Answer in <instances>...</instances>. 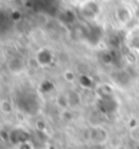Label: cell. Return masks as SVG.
I'll list each match as a JSON object with an SVG mask.
<instances>
[{"instance_id":"obj_1","label":"cell","mask_w":139,"mask_h":149,"mask_svg":"<svg viewBox=\"0 0 139 149\" xmlns=\"http://www.w3.org/2000/svg\"><path fill=\"white\" fill-rule=\"evenodd\" d=\"M90 139L95 144H105L109 139V133L101 126H95L90 132Z\"/></svg>"},{"instance_id":"obj_2","label":"cell","mask_w":139,"mask_h":149,"mask_svg":"<svg viewBox=\"0 0 139 149\" xmlns=\"http://www.w3.org/2000/svg\"><path fill=\"white\" fill-rule=\"evenodd\" d=\"M8 69L11 73L14 74H20L24 71L26 69V64L22 58L20 56H12L10 58V60L8 61Z\"/></svg>"},{"instance_id":"obj_3","label":"cell","mask_w":139,"mask_h":149,"mask_svg":"<svg viewBox=\"0 0 139 149\" xmlns=\"http://www.w3.org/2000/svg\"><path fill=\"white\" fill-rule=\"evenodd\" d=\"M115 16H116V20L117 22H120L121 24H127L131 18H132V12L131 10L127 8V6H118L115 11Z\"/></svg>"},{"instance_id":"obj_4","label":"cell","mask_w":139,"mask_h":149,"mask_svg":"<svg viewBox=\"0 0 139 149\" xmlns=\"http://www.w3.org/2000/svg\"><path fill=\"white\" fill-rule=\"evenodd\" d=\"M55 102H56V105H58L59 108H61L62 110H66L67 108H70L68 95L67 94H59Z\"/></svg>"},{"instance_id":"obj_5","label":"cell","mask_w":139,"mask_h":149,"mask_svg":"<svg viewBox=\"0 0 139 149\" xmlns=\"http://www.w3.org/2000/svg\"><path fill=\"white\" fill-rule=\"evenodd\" d=\"M68 95V103H70V108H76L81 104V95L76 92L67 93Z\"/></svg>"},{"instance_id":"obj_6","label":"cell","mask_w":139,"mask_h":149,"mask_svg":"<svg viewBox=\"0 0 139 149\" xmlns=\"http://www.w3.org/2000/svg\"><path fill=\"white\" fill-rule=\"evenodd\" d=\"M0 110H1L4 114H10L12 111V104H11V102L8 100V99H3V100L0 102Z\"/></svg>"},{"instance_id":"obj_7","label":"cell","mask_w":139,"mask_h":149,"mask_svg":"<svg viewBox=\"0 0 139 149\" xmlns=\"http://www.w3.org/2000/svg\"><path fill=\"white\" fill-rule=\"evenodd\" d=\"M129 138L136 142V143H139V125H136L133 127H131L129 130Z\"/></svg>"},{"instance_id":"obj_8","label":"cell","mask_w":139,"mask_h":149,"mask_svg":"<svg viewBox=\"0 0 139 149\" xmlns=\"http://www.w3.org/2000/svg\"><path fill=\"white\" fill-rule=\"evenodd\" d=\"M64 78L67 81V82H73V81H74V73L72 71H65Z\"/></svg>"},{"instance_id":"obj_9","label":"cell","mask_w":139,"mask_h":149,"mask_svg":"<svg viewBox=\"0 0 139 149\" xmlns=\"http://www.w3.org/2000/svg\"><path fill=\"white\" fill-rule=\"evenodd\" d=\"M6 1H9V3H15L16 0H6Z\"/></svg>"}]
</instances>
